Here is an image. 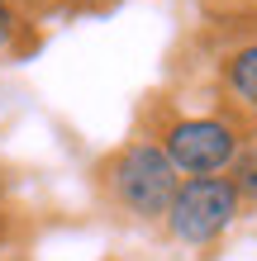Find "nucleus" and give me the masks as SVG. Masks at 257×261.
<instances>
[{
  "mask_svg": "<svg viewBox=\"0 0 257 261\" xmlns=\"http://www.w3.org/2000/svg\"><path fill=\"white\" fill-rule=\"evenodd\" d=\"M105 180H110L114 204L129 209L133 219H143V223H157L162 214H167L176 186H181L176 166L167 162V152H162L153 138H133L129 147H119L110 157V166H105Z\"/></svg>",
  "mask_w": 257,
  "mask_h": 261,
  "instance_id": "nucleus-1",
  "label": "nucleus"
},
{
  "mask_svg": "<svg viewBox=\"0 0 257 261\" xmlns=\"http://www.w3.org/2000/svg\"><path fill=\"white\" fill-rule=\"evenodd\" d=\"M238 214H243V199H238L229 176H186L176 186L167 214H162V223H167V233L176 242L205 247V242L229 233Z\"/></svg>",
  "mask_w": 257,
  "mask_h": 261,
  "instance_id": "nucleus-2",
  "label": "nucleus"
},
{
  "mask_svg": "<svg viewBox=\"0 0 257 261\" xmlns=\"http://www.w3.org/2000/svg\"><path fill=\"white\" fill-rule=\"evenodd\" d=\"M157 147L167 152L176 176H219L243 152V138H238V128L229 119L200 114V119H172Z\"/></svg>",
  "mask_w": 257,
  "mask_h": 261,
  "instance_id": "nucleus-3",
  "label": "nucleus"
},
{
  "mask_svg": "<svg viewBox=\"0 0 257 261\" xmlns=\"http://www.w3.org/2000/svg\"><path fill=\"white\" fill-rule=\"evenodd\" d=\"M224 90L233 95V105L257 114V43L224 57Z\"/></svg>",
  "mask_w": 257,
  "mask_h": 261,
  "instance_id": "nucleus-4",
  "label": "nucleus"
},
{
  "mask_svg": "<svg viewBox=\"0 0 257 261\" xmlns=\"http://www.w3.org/2000/svg\"><path fill=\"white\" fill-rule=\"evenodd\" d=\"M229 180H233L238 199H257V147H243V152L233 157V166H229Z\"/></svg>",
  "mask_w": 257,
  "mask_h": 261,
  "instance_id": "nucleus-5",
  "label": "nucleus"
},
{
  "mask_svg": "<svg viewBox=\"0 0 257 261\" xmlns=\"http://www.w3.org/2000/svg\"><path fill=\"white\" fill-rule=\"evenodd\" d=\"M14 34H19V19H14V10L0 0V48H10L14 43Z\"/></svg>",
  "mask_w": 257,
  "mask_h": 261,
  "instance_id": "nucleus-6",
  "label": "nucleus"
}]
</instances>
